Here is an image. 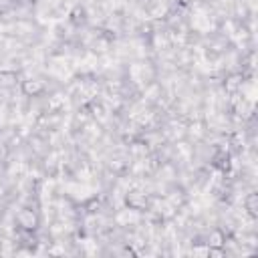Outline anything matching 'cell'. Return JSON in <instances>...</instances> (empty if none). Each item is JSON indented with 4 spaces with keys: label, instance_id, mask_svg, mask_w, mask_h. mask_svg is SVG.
<instances>
[{
    "label": "cell",
    "instance_id": "obj_1",
    "mask_svg": "<svg viewBox=\"0 0 258 258\" xmlns=\"http://www.w3.org/2000/svg\"><path fill=\"white\" fill-rule=\"evenodd\" d=\"M14 224L18 228V232H36L40 228V214L32 206H24L16 212Z\"/></svg>",
    "mask_w": 258,
    "mask_h": 258
},
{
    "label": "cell",
    "instance_id": "obj_3",
    "mask_svg": "<svg viewBox=\"0 0 258 258\" xmlns=\"http://www.w3.org/2000/svg\"><path fill=\"white\" fill-rule=\"evenodd\" d=\"M20 91H22L24 97L36 99V97L46 93V81L40 79V77H28V79L20 81Z\"/></svg>",
    "mask_w": 258,
    "mask_h": 258
},
{
    "label": "cell",
    "instance_id": "obj_2",
    "mask_svg": "<svg viewBox=\"0 0 258 258\" xmlns=\"http://www.w3.org/2000/svg\"><path fill=\"white\" fill-rule=\"evenodd\" d=\"M125 206L133 212H147L151 210V196L143 189H129L125 194Z\"/></svg>",
    "mask_w": 258,
    "mask_h": 258
},
{
    "label": "cell",
    "instance_id": "obj_10",
    "mask_svg": "<svg viewBox=\"0 0 258 258\" xmlns=\"http://www.w3.org/2000/svg\"><path fill=\"white\" fill-rule=\"evenodd\" d=\"M85 210H87V214H97L99 210H101V202L97 200V198H91L89 202H85V206H83Z\"/></svg>",
    "mask_w": 258,
    "mask_h": 258
},
{
    "label": "cell",
    "instance_id": "obj_7",
    "mask_svg": "<svg viewBox=\"0 0 258 258\" xmlns=\"http://www.w3.org/2000/svg\"><path fill=\"white\" fill-rule=\"evenodd\" d=\"M242 83H244V75L242 73H232L224 79V89L228 93H236V91L242 89Z\"/></svg>",
    "mask_w": 258,
    "mask_h": 258
},
{
    "label": "cell",
    "instance_id": "obj_5",
    "mask_svg": "<svg viewBox=\"0 0 258 258\" xmlns=\"http://www.w3.org/2000/svg\"><path fill=\"white\" fill-rule=\"evenodd\" d=\"M212 165L216 167V169H220V171H230V167H232V155L226 151V149H218L214 155H212Z\"/></svg>",
    "mask_w": 258,
    "mask_h": 258
},
{
    "label": "cell",
    "instance_id": "obj_9",
    "mask_svg": "<svg viewBox=\"0 0 258 258\" xmlns=\"http://www.w3.org/2000/svg\"><path fill=\"white\" fill-rule=\"evenodd\" d=\"M28 143H30V149H32L34 153H38V155H44V153L48 151L46 139H44V137H40V135H32Z\"/></svg>",
    "mask_w": 258,
    "mask_h": 258
},
{
    "label": "cell",
    "instance_id": "obj_4",
    "mask_svg": "<svg viewBox=\"0 0 258 258\" xmlns=\"http://www.w3.org/2000/svg\"><path fill=\"white\" fill-rule=\"evenodd\" d=\"M16 85H20V75L14 69H0V89L10 91Z\"/></svg>",
    "mask_w": 258,
    "mask_h": 258
},
{
    "label": "cell",
    "instance_id": "obj_8",
    "mask_svg": "<svg viewBox=\"0 0 258 258\" xmlns=\"http://www.w3.org/2000/svg\"><path fill=\"white\" fill-rule=\"evenodd\" d=\"M244 210L248 212L250 218H258V194L256 191H248V196L244 198Z\"/></svg>",
    "mask_w": 258,
    "mask_h": 258
},
{
    "label": "cell",
    "instance_id": "obj_6",
    "mask_svg": "<svg viewBox=\"0 0 258 258\" xmlns=\"http://www.w3.org/2000/svg\"><path fill=\"white\" fill-rule=\"evenodd\" d=\"M87 20H89L87 8H85L83 4H75V6L71 8V12H69V22H71L73 26L81 28V26H85V24H87Z\"/></svg>",
    "mask_w": 258,
    "mask_h": 258
}]
</instances>
